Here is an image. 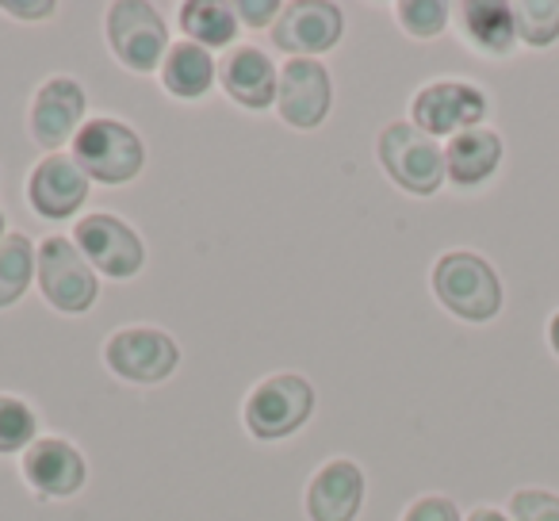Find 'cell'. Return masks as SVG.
Returning <instances> with one entry per match:
<instances>
[{"instance_id": "obj_1", "label": "cell", "mask_w": 559, "mask_h": 521, "mask_svg": "<svg viewBox=\"0 0 559 521\" xmlns=\"http://www.w3.org/2000/svg\"><path fill=\"white\" fill-rule=\"evenodd\" d=\"M433 292L452 315L467 322H487L502 307V284L495 269L475 253H444L433 269Z\"/></svg>"}, {"instance_id": "obj_2", "label": "cell", "mask_w": 559, "mask_h": 521, "mask_svg": "<svg viewBox=\"0 0 559 521\" xmlns=\"http://www.w3.org/2000/svg\"><path fill=\"white\" fill-rule=\"evenodd\" d=\"M73 162L85 169V177L104 180V185H127L139 177L142 162V142L127 123L116 119H88L73 139Z\"/></svg>"}, {"instance_id": "obj_3", "label": "cell", "mask_w": 559, "mask_h": 521, "mask_svg": "<svg viewBox=\"0 0 559 521\" xmlns=\"http://www.w3.org/2000/svg\"><path fill=\"white\" fill-rule=\"evenodd\" d=\"M314 411V391L304 376H272L249 395L246 403V426L261 441H276L288 437L311 418Z\"/></svg>"}, {"instance_id": "obj_4", "label": "cell", "mask_w": 559, "mask_h": 521, "mask_svg": "<svg viewBox=\"0 0 559 521\" xmlns=\"http://www.w3.org/2000/svg\"><path fill=\"white\" fill-rule=\"evenodd\" d=\"M380 162L391 173V180L414 196L437 192V185L444 177V157L437 150V142L411 123H391L380 134Z\"/></svg>"}, {"instance_id": "obj_5", "label": "cell", "mask_w": 559, "mask_h": 521, "mask_svg": "<svg viewBox=\"0 0 559 521\" xmlns=\"http://www.w3.org/2000/svg\"><path fill=\"white\" fill-rule=\"evenodd\" d=\"M108 39L116 58L134 73L157 70L165 47H169V32H165V20L157 16L150 4L139 0H119L108 9Z\"/></svg>"}, {"instance_id": "obj_6", "label": "cell", "mask_w": 559, "mask_h": 521, "mask_svg": "<svg viewBox=\"0 0 559 521\" xmlns=\"http://www.w3.org/2000/svg\"><path fill=\"white\" fill-rule=\"evenodd\" d=\"M39 284H43V296H47L58 311L81 315L96 304L93 265H88L85 253L66 238H47L39 246Z\"/></svg>"}, {"instance_id": "obj_7", "label": "cell", "mask_w": 559, "mask_h": 521, "mask_svg": "<svg viewBox=\"0 0 559 521\" xmlns=\"http://www.w3.org/2000/svg\"><path fill=\"white\" fill-rule=\"evenodd\" d=\"M78 249L88 257V265H96L100 273L116 276H134L146 261V249H142L139 234L131 230L127 223L111 215H88L78 223Z\"/></svg>"}, {"instance_id": "obj_8", "label": "cell", "mask_w": 559, "mask_h": 521, "mask_svg": "<svg viewBox=\"0 0 559 521\" xmlns=\"http://www.w3.org/2000/svg\"><path fill=\"white\" fill-rule=\"evenodd\" d=\"M334 100V88H330V73L314 58H292L284 70H280L276 85V108L280 116L288 119L292 127H319L330 111Z\"/></svg>"}, {"instance_id": "obj_9", "label": "cell", "mask_w": 559, "mask_h": 521, "mask_svg": "<svg viewBox=\"0 0 559 521\" xmlns=\"http://www.w3.org/2000/svg\"><path fill=\"white\" fill-rule=\"evenodd\" d=\"M108 357V368L123 380L134 383H157L177 368V345H173L169 334L162 330H119L116 338L104 350Z\"/></svg>"}, {"instance_id": "obj_10", "label": "cell", "mask_w": 559, "mask_h": 521, "mask_svg": "<svg viewBox=\"0 0 559 521\" xmlns=\"http://www.w3.org/2000/svg\"><path fill=\"white\" fill-rule=\"evenodd\" d=\"M487 100L479 88L460 85V81H441L429 85L414 96V123L426 134H452V131H472V123H479Z\"/></svg>"}, {"instance_id": "obj_11", "label": "cell", "mask_w": 559, "mask_h": 521, "mask_svg": "<svg viewBox=\"0 0 559 521\" xmlns=\"http://www.w3.org/2000/svg\"><path fill=\"white\" fill-rule=\"evenodd\" d=\"M342 39V12L322 0H299L280 9V20L272 27V43L292 55H319Z\"/></svg>"}, {"instance_id": "obj_12", "label": "cell", "mask_w": 559, "mask_h": 521, "mask_svg": "<svg viewBox=\"0 0 559 521\" xmlns=\"http://www.w3.org/2000/svg\"><path fill=\"white\" fill-rule=\"evenodd\" d=\"M85 116V93L78 81L55 78L39 88L32 108V134L39 146L58 150L62 142L78 139V123Z\"/></svg>"}, {"instance_id": "obj_13", "label": "cell", "mask_w": 559, "mask_h": 521, "mask_svg": "<svg viewBox=\"0 0 559 521\" xmlns=\"http://www.w3.org/2000/svg\"><path fill=\"white\" fill-rule=\"evenodd\" d=\"M32 203L43 218H66L85 203L88 196V177L73 157L50 154L47 162H39V169L32 173Z\"/></svg>"}, {"instance_id": "obj_14", "label": "cell", "mask_w": 559, "mask_h": 521, "mask_svg": "<svg viewBox=\"0 0 559 521\" xmlns=\"http://www.w3.org/2000/svg\"><path fill=\"white\" fill-rule=\"evenodd\" d=\"M24 479L32 483L39 495L66 498L85 483V460L73 449L70 441H58V437H43L32 441L24 457Z\"/></svg>"}, {"instance_id": "obj_15", "label": "cell", "mask_w": 559, "mask_h": 521, "mask_svg": "<svg viewBox=\"0 0 559 521\" xmlns=\"http://www.w3.org/2000/svg\"><path fill=\"white\" fill-rule=\"evenodd\" d=\"M365 498V475L353 460H330L307 490L311 521H353Z\"/></svg>"}, {"instance_id": "obj_16", "label": "cell", "mask_w": 559, "mask_h": 521, "mask_svg": "<svg viewBox=\"0 0 559 521\" xmlns=\"http://www.w3.org/2000/svg\"><path fill=\"white\" fill-rule=\"evenodd\" d=\"M223 85H226V93L241 104V108L261 111V108H269V104H272L280 81H276V70H272V62H269V55H264V50L241 47V50H234V55L226 58Z\"/></svg>"}, {"instance_id": "obj_17", "label": "cell", "mask_w": 559, "mask_h": 521, "mask_svg": "<svg viewBox=\"0 0 559 521\" xmlns=\"http://www.w3.org/2000/svg\"><path fill=\"white\" fill-rule=\"evenodd\" d=\"M498 157H502V142L495 131H460L449 142V154H444V173H449L456 185H479L495 173Z\"/></svg>"}, {"instance_id": "obj_18", "label": "cell", "mask_w": 559, "mask_h": 521, "mask_svg": "<svg viewBox=\"0 0 559 521\" xmlns=\"http://www.w3.org/2000/svg\"><path fill=\"white\" fill-rule=\"evenodd\" d=\"M162 81L173 96H180V100H195V96L207 93L211 81H215V62H211L207 50L195 47V43H180V47L169 50V58H165Z\"/></svg>"}, {"instance_id": "obj_19", "label": "cell", "mask_w": 559, "mask_h": 521, "mask_svg": "<svg viewBox=\"0 0 559 521\" xmlns=\"http://www.w3.org/2000/svg\"><path fill=\"white\" fill-rule=\"evenodd\" d=\"M464 32L475 47L490 50V55H506L513 47V9L510 4H495V0H475L464 4Z\"/></svg>"}, {"instance_id": "obj_20", "label": "cell", "mask_w": 559, "mask_h": 521, "mask_svg": "<svg viewBox=\"0 0 559 521\" xmlns=\"http://www.w3.org/2000/svg\"><path fill=\"white\" fill-rule=\"evenodd\" d=\"M180 24L195 39V47H226L238 32V20L218 0H188L180 9Z\"/></svg>"}, {"instance_id": "obj_21", "label": "cell", "mask_w": 559, "mask_h": 521, "mask_svg": "<svg viewBox=\"0 0 559 521\" xmlns=\"http://www.w3.org/2000/svg\"><path fill=\"white\" fill-rule=\"evenodd\" d=\"M39 265L32 241L24 234H4L0 241V307H12L32 284V273Z\"/></svg>"}, {"instance_id": "obj_22", "label": "cell", "mask_w": 559, "mask_h": 521, "mask_svg": "<svg viewBox=\"0 0 559 521\" xmlns=\"http://www.w3.org/2000/svg\"><path fill=\"white\" fill-rule=\"evenodd\" d=\"M513 27L528 47H548L559 35V0H521V4H513Z\"/></svg>"}, {"instance_id": "obj_23", "label": "cell", "mask_w": 559, "mask_h": 521, "mask_svg": "<svg viewBox=\"0 0 559 521\" xmlns=\"http://www.w3.org/2000/svg\"><path fill=\"white\" fill-rule=\"evenodd\" d=\"M35 437V414L20 399L0 395V452L32 449Z\"/></svg>"}, {"instance_id": "obj_24", "label": "cell", "mask_w": 559, "mask_h": 521, "mask_svg": "<svg viewBox=\"0 0 559 521\" xmlns=\"http://www.w3.org/2000/svg\"><path fill=\"white\" fill-rule=\"evenodd\" d=\"M399 24L418 39H433L449 24V9L437 0H406V4H399Z\"/></svg>"}, {"instance_id": "obj_25", "label": "cell", "mask_w": 559, "mask_h": 521, "mask_svg": "<svg viewBox=\"0 0 559 521\" xmlns=\"http://www.w3.org/2000/svg\"><path fill=\"white\" fill-rule=\"evenodd\" d=\"M513 521H559V498L548 490H518L510 498Z\"/></svg>"}, {"instance_id": "obj_26", "label": "cell", "mask_w": 559, "mask_h": 521, "mask_svg": "<svg viewBox=\"0 0 559 521\" xmlns=\"http://www.w3.org/2000/svg\"><path fill=\"white\" fill-rule=\"evenodd\" d=\"M403 521H460V513L449 498H418Z\"/></svg>"}, {"instance_id": "obj_27", "label": "cell", "mask_w": 559, "mask_h": 521, "mask_svg": "<svg viewBox=\"0 0 559 521\" xmlns=\"http://www.w3.org/2000/svg\"><path fill=\"white\" fill-rule=\"evenodd\" d=\"M276 12H280L276 0H261V4H253V0H241V4H238V16L246 20L249 27H264L272 16H276Z\"/></svg>"}, {"instance_id": "obj_28", "label": "cell", "mask_w": 559, "mask_h": 521, "mask_svg": "<svg viewBox=\"0 0 559 521\" xmlns=\"http://www.w3.org/2000/svg\"><path fill=\"white\" fill-rule=\"evenodd\" d=\"M9 12H16V16H47L50 4H4Z\"/></svg>"}, {"instance_id": "obj_29", "label": "cell", "mask_w": 559, "mask_h": 521, "mask_svg": "<svg viewBox=\"0 0 559 521\" xmlns=\"http://www.w3.org/2000/svg\"><path fill=\"white\" fill-rule=\"evenodd\" d=\"M467 521H510V518H502V513H498V510H487V506H483V510H475Z\"/></svg>"}, {"instance_id": "obj_30", "label": "cell", "mask_w": 559, "mask_h": 521, "mask_svg": "<svg viewBox=\"0 0 559 521\" xmlns=\"http://www.w3.org/2000/svg\"><path fill=\"white\" fill-rule=\"evenodd\" d=\"M551 350L559 353V315H556V319H551Z\"/></svg>"}, {"instance_id": "obj_31", "label": "cell", "mask_w": 559, "mask_h": 521, "mask_svg": "<svg viewBox=\"0 0 559 521\" xmlns=\"http://www.w3.org/2000/svg\"><path fill=\"white\" fill-rule=\"evenodd\" d=\"M0 241H4V215H0Z\"/></svg>"}]
</instances>
